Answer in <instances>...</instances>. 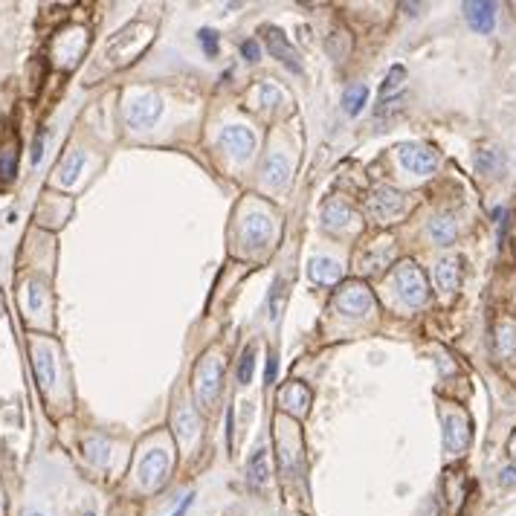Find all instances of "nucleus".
<instances>
[{
  "mask_svg": "<svg viewBox=\"0 0 516 516\" xmlns=\"http://www.w3.org/2000/svg\"><path fill=\"white\" fill-rule=\"evenodd\" d=\"M151 44V26L145 23H131L128 30H122L114 41L107 44V59L114 64H128L136 59L139 50H145Z\"/></svg>",
  "mask_w": 516,
  "mask_h": 516,
  "instance_id": "nucleus-1",
  "label": "nucleus"
},
{
  "mask_svg": "<svg viewBox=\"0 0 516 516\" xmlns=\"http://www.w3.org/2000/svg\"><path fill=\"white\" fill-rule=\"evenodd\" d=\"M395 287L398 296L409 305V308H421V305L429 299V287H426V276L421 273V267L412 261L398 264L395 270Z\"/></svg>",
  "mask_w": 516,
  "mask_h": 516,
  "instance_id": "nucleus-2",
  "label": "nucleus"
},
{
  "mask_svg": "<svg viewBox=\"0 0 516 516\" xmlns=\"http://www.w3.org/2000/svg\"><path fill=\"white\" fill-rule=\"evenodd\" d=\"M220 380H224V362L218 357H203V362L194 371V392H198V403L209 409L220 392Z\"/></svg>",
  "mask_w": 516,
  "mask_h": 516,
  "instance_id": "nucleus-3",
  "label": "nucleus"
},
{
  "mask_svg": "<svg viewBox=\"0 0 516 516\" xmlns=\"http://www.w3.org/2000/svg\"><path fill=\"white\" fill-rule=\"evenodd\" d=\"M403 209H406V198L392 186H378L369 198V212L378 224H392L398 215H403Z\"/></svg>",
  "mask_w": 516,
  "mask_h": 516,
  "instance_id": "nucleus-4",
  "label": "nucleus"
},
{
  "mask_svg": "<svg viewBox=\"0 0 516 516\" xmlns=\"http://www.w3.org/2000/svg\"><path fill=\"white\" fill-rule=\"evenodd\" d=\"M333 305H337V311L345 313V316H366L374 308V296L362 282H351L337 293Z\"/></svg>",
  "mask_w": 516,
  "mask_h": 516,
  "instance_id": "nucleus-5",
  "label": "nucleus"
},
{
  "mask_svg": "<svg viewBox=\"0 0 516 516\" xmlns=\"http://www.w3.org/2000/svg\"><path fill=\"white\" fill-rule=\"evenodd\" d=\"M400 165L406 172L417 174V177H426V174H432L438 169V154L429 145L406 143V145H400Z\"/></svg>",
  "mask_w": 516,
  "mask_h": 516,
  "instance_id": "nucleus-6",
  "label": "nucleus"
},
{
  "mask_svg": "<svg viewBox=\"0 0 516 516\" xmlns=\"http://www.w3.org/2000/svg\"><path fill=\"white\" fill-rule=\"evenodd\" d=\"M165 473H169V458L163 450H151L143 455V462L136 467V482L143 491H157L165 482Z\"/></svg>",
  "mask_w": 516,
  "mask_h": 516,
  "instance_id": "nucleus-7",
  "label": "nucleus"
},
{
  "mask_svg": "<svg viewBox=\"0 0 516 516\" xmlns=\"http://www.w3.org/2000/svg\"><path fill=\"white\" fill-rule=\"evenodd\" d=\"M264 44H267V50L273 52V59H278L287 70H293V73H302L299 52L287 41V35L282 30H276V26H264Z\"/></svg>",
  "mask_w": 516,
  "mask_h": 516,
  "instance_id": "nucleus-8",
  "label": "nucleus"
},
{
  "mask_svg": "<svg viewBox=\"0 0 516 516\" xmlns=\"http://www.w3.org/2000/svg\"><path fill=\"white\" fill-rule=\"evenodd\" d=\"M220 145H224L232 157H238L241 163H247L253 157V148H256V136L249 128L244 125H229V128L220 131Z\"/></svg>",
  "mask_w": 516,
  "mask_h": 516,
  "instance_id": "nucleus-9",
  "label": "nucleus"
},
{
  "mask_svg": "<svg viewBox=\"0 0 516 516\" xmlns=\"http://www.w3.org/2000/svg\"><path fill=\"white\" fill-rule=\"evenodd\" d=\"M163 114V102L160 96L154 93H145V96H136L134 105L128 107V125L131 128H151Z\"/></svg>",
  "mask_w": 516,
  "mask_h": 516,
  "instance_id": "nucleus-10",
  "label": "nucleus"
},
{
  "mask_svg": "<svg viewBox=\"0 0 516 516\" xmlns=\"http://www.w3.org/2000/svg\"><path fill=\"white\" fill-rule=\"evenodd\" d=\"M470 444V424L464 415H447L444 417V450L450 455L464 453Z\"/></svg>",
  "mask_w": 516,
  "mask_h": 516,
  "instance_id": "nucleus-11",
  "label": "nucleus"
},
{
  "mask_svg": "<svg viewBox=\"0 0 516 516\" xmlns=\"http://www.w3.org/2000/svg\"><path fill=\"white\" fill-rule=\"evenodd\" d=\"M278 406L285 412H290L293 417H302L311 406V392L305 383H287L282 392H278Z\"/></svg>",
  "mask_w": 516,
  "mask_h": 516,
  "instance_id": "nucleus-12",
  "label": "nucleus"
},
{
  "mask_svg": "<svg viewBox=\"0 0 516 516\" xmlns=\"http://www.w3.org/2000/svg\"><path fill=\"white\" fill-rule=\"evenodd\" d=\"M464 18L476 32L487 35L496 26V6L484 3V0H473V3H464Z\"/></svg>",
  "mask_w": 516,
  "mask_h": 516,
  "instance_id": "nucleus-13",
  "label": "nucleus"
},
{
  "mask_svg": "<svg viewBox=\"0 0 516 516\" xmlns=\"http://www.w3.org/2000/svg\"><path fill=\"white\" fill-rule=\"evenodd\" d=\"M273 238V220L267 215H249L244 220V241L249 247H267Z\"/></svg>",
  "mask_w": 516,
  "mask_h": 516,
  "instance_id": "nucleus-14",
  "label": "nucleus"
},
{
  "mask_svg": "<svg viewBox=\"0 0 516 516\" xmlns=\"http://www.w3.org/2000/svg\"><path fill=\"white\" fill-rule=\"evenodd\" d=\"M351 220H354V212L348 209V203H342V200H328V203L322 206V224H325L328 229L342 232V229L351 227Z\"/></svg>",
  "mask_w": 516,
  "mask_h": 516,
  "instance_id": "nucleus-15",
  "label": "nucleus"
},
{
  "mask_svg": "<svg viewBox=\"0 0 516 516\" xmlns=\"http://www.w3.org/2000/svg\"><path fill=\"white\" fill-rule=\"evenodd\" d=\"M403 81H406V70H403L400 64L398 67H392L386 73V81L380 85V105H378V114L383 116L386 114V107H389V102H398V93H400V87H403Z\"/></svg>",
  "mask_w": 516,
  "mask_h": 516,
  "instance_id": "nucleus-16",
  "label": "nucleus"
},
{
  "mask_svg": "<svg viewBox=\"0 0 516 516\" xmlns=\"http://www.w3.org/2000/svg\"><path fill=\"white\" fill-rule=\"evenodd\" d=\"M308 276H311V282L328 287L342 278V267H340V261H333V258H313L308 267Z\"/></svg>",
  "mask_w": 516,
  "mask_h": 516,
  "instance_id": "nucleus-17",
  "label": "nucleus"
},
{
  "mask_svg": "<svg viewBox=\"0 0 516 516\" xmlns=\"http://www.w3.org/2000/svg\"><path fill=\"white\" fill-rule=\"evenodd\" d=\"M32 369H35V378L41 386H52L55 383V360H52V351L44 345H35L32 348Z\"/></svg>",
  "mask_w": 516,
  "mask_h": 516,
  "instance_id": "nucleus-18",
  "label": "nucleus"
},
{
  "mask_svg": "<svg viewBox=\"0 0 516 516\" xmlns=\"http://www.w3.org/2000/svg\"><path fill=\"white\" fill-rule=\"evenodd\" d=\"M247 476H249V484L253 487H264L270 479V464H267V450L258 447L249 458V467H247Z\"/></svg>",
  "mask_w": 516,
  "mask_h": 516,
  "instance_id": "nucleus-19",
  "label": "nucleus"
},
{
  "mask_svg": "<svg viewBox=\"0 0 516 516\" xmlns=\"http://www.w3.org/2000/svg\"><path fill=\"white\" fill-rule=\"evenodd\" d=\"M458 282H462V270H458V261L455 258H444L438 261V267H435V285L441 290H455Z\"/></svg>",
  "mask_w": 516,
  "mask_h": 516,
  "instance_id": "nucleus-20",
  "label": "nucleus"
},
{
  "mask_svg": "<svg viewBox=\"0 0 516 516\" xmlns=\"http://www.w3.org/2000/svg\"><path fill=\"white\" fill-rule=\"evenodd\" d=\"M287 174H290V165L282 154H270L267 163H264V177H267L270 186H285L287 183Z\"/></svg>",
  "mask_w": 516,
  "mask_h": 516,
  "instance_id": "nucleus-21",
  "label": "nucleus"
},
{
  "mask_svg": "<svg viewBox=\"0 0 516 516\" xmlns=\"http://www.w3.org/2000/svg\"><path fill=\"white\" fill-rule=\"evenodd\" d=\"M496 351L502 357H513V351H516V325L513 322H502L496 328Z\"/></svg>",
  "mask_w": 516,
  "mask_h": 516,
  "instance_id": "nucleus-22",
  "label": "nucleus"
},
{
  "mask_svg": "<svg viewBox=\"0 0 516 516\" xmlns=\"http://www.w3.org/2000/svg\"><path fill=\"white\" fill-rule=\"evenodd\" d=\"M366 99H369V87L366 85H351V87L345 90V96H342L345 114L348 116H357L360 110H362V105H366Z\"/></svg>",
  "mask_w": 516,
  "mask_h": 516,
  "instance_id": "nucleus-23",
  "label": "nucleus"
},
{
  "mask_svg": "<svg viewBox=\"0 0 516 516\" xmlns=\"http://www.w3.org/2000/svg\"><path fill=\"white\" fill-rule=\"evenodd\" d=\"M81 165H85V154H81V151H76V154H70V157L64 160V165L59 169V183H61V186H73L76 180H79Z\"/></svg>",
  "mask_w": 516,
  "mask_h": 516,
  "instance_id": "nucleus-24",
  "label": "nucleus"
},
{
  "mask_svg": "<svg viewBox=\"0 0 516 516\" xmlns=\"http://www.w3.org/2000/svg\"><path fill=\"white\" fill-rule=\"evenodd\" d=\"M455 220L453 218H435L429 220V235L435 238L438 244H453L455 241Z\"/></svg>",
  "mask_w": 516,
  "mask_h": 516,
  "instance_id": "nucleus-25",
  "label": "nucleus"
},
{
  "mask_svg": "<svg viewBox=\"0 0 516 516\" xmlns=\"http://www.w3.org/2000/svg\"><path fill=\"white\" fill-rule=\"evenodd\" d=\"M174 429H177V441H189L194 432H198V417H194V412L192 409H180L177 412V424H174Z\"/></svg>",
  "mask_w": 516,
  "mask_h": 516,
  "instance_id": "nucleus-26",
  "label": "nucleus"
},
{
  "mask_svg": "<svg viewBox=\"0 0 516 516\" xmlns=\"http://www.w3.org/2000/svg\"><path fill=\"white\" fill-rule=\"evenodd\" d=\"M253 369H256V345H247L241 351V360H238V371H235V378H238L241 386H247L253 380Z\"/></svg>",
  "mask_w": 516,
  "mask_h": 516,
  "instance_id": "nucleus-27",
  "label": "nucleus"
},
{
  "mask_svg": "<svg viewBox=\"0 0 516 516\" xmlns=\"http://www.w3.org/2000/svg\"><path fill=\"white\" fill-rule=\"evenodd\" d=\"M499 165H502V154L499 151H479V157H476V169L482 174H496L499 172Z\"/></svg>",
  "mask_w": 516,
  "mask_h": 516,
  "instance_id": "nucleus-28",
  "label": "nucleus"
},
{
  "mask_svg": "<svg viewBox=\"0 0 516 516\" xmlns=\"http://www.w3.org/2000/svg\"><path fill=\"white\" fill-rule=\"evenodd\" d=\"M85 453H87V458L93 464H105L107 462V441L105 438H90L85 444Z\"/></svg>",
  "mask_w": 516,
  "mask_h": 516,
  "instance_id": "nucleus-29",
  "label": "nucleus"
},
{
  "mask_svg": "<svg viewBox=\"0 0 516 516\" xmlns=\"http://www.w3.org/2000/svg\"><path fill=\"white\" fill-rule=\"evenodd\" d=\"M18 172V151L15 148H6L3 157H0V177L3 180H12Z\"/></svg>",
  "mask_w": 516,
  "mask_h": 516,
  "instance_id": "nucleus-30",
  "label": "nucleus"
},
{
  "mask_svg": "<svg viewBox=\"0 0 516 516\" xmlns=\"http://www.w3.org/2000/svg\"><path fill=\"white\" fill-rule=\"evenodd\" d=\"M282 302H285V285H282V278H276L273 293H270V319L273 322L278 319V313H282Z\"/></svg>",
  "mask_w": 516,
  "mask_h": 516,
  "instance_id": "nucleus-31",
  "label": "nucleus"
},
{
  "mask_svg": "<svg viewBox=\"0 0 516 516\" xmlns=\"http://www.w3.org/2000/svg\"><path fill=\"white\" fill-rule=\"evenodd\" d=\"M200 47H203V52L206 55H218V32H212V30H200Z\"/></svg>",
  "mask_w": 516,
  "mask_h": 516,
  "instance_id": "nucleus-32",
  "label": "nucleus"
},
{
  "mask_svg": "<svg viewBox=\"0 0 516 516\" xmlns=\"http://www.w3.org/2000/svg\"><path fill=\"white\" fill-rule=\"evenodd\" d=\"M241 52H244V59H247V61H256L258 55H261L258 41H244V44H241Z\"/></svg>",
  "mask_w": 516,
  "mask_h": 516,
  "instance_id": "nucleus-33",
  "label": "nucleus"
},
{
  "mask_svg": "<svg viewBox=\"0 0 516 516\" xmlns=\"http://www.w3.org/2000/svg\"><path fill=\"white\" fill-rule=\"evenodd\" d=\"M41 157H44V134H38L32 143V163H41Z\"/></svg>",
  "mask_w": 516,
  "mask_h": 516,
  "instance_id": "nucleus-34",
  "label": "nucleus"
},
{
  "mask_svg": "<svg viewBox=\"0 0 516 516\" xmlns=\"http://www.w3.org/2000/svg\"><path fill=\"white\" fill-rule=\"evenodd\" d=\"M499 482H502V484H505V487L516 484V467H505V470H502V476H499Z\"/></svg>",
  "mask_w": 516,
  "mask_h": 516,
  "instance_id": "nucleus-35",
  "label": "nucleus"
},
{
  "mask_svg": "<svg viewBox=\"0 0 516 516\" xmlns=\"http://www.w3.org/2000/svg\"><path fill=\"white\" fill-rule=\"evenodd\" d=\"M264 378H267V383H273V380H276V354H270V357H267V374H264Z\"/></svg>",
  "mask_w": 516,
  "mask_h": 516,
  "instance_id": "nucleus-36",
  "label": "nucleus"
},
{
  "mask_svg": "<svg viewBox=\"0 0 516 516\" xmlns=\"http://www.w3.org/2000/svg\"><path fill=\"white\" fill-rule=\"evenodd\" d=\"M30 305H32V311L41 308V287H38V285H32V302H30Z\"/></svg>",
  "mask_w": 516,
  "mask_h": 516,
  "instance_id": "nucleus-37",
  "label": "nucleus"
},
{
  "mask_svg": "<svg viewBox=\"0 0 516 516\" xmlns=\"http://www.w3.org/2000/svg\"><path fill=\"white\" fill-rule=\"evenodd\" d=\"M192 499H194V496H192V493H189V496H186V499H183V505H180V508H177V510H174V516H183V513H186V510H189V505H192Z\"/></svg>",
  "mask_w": 516,
  "mask_h": 516,
  "instance_id": "nucleus-38",
  "label": "nucleus"
},
{
  "mask_svg": "<svg viewBox=\"0 0 516 516\" xmlns=\"http://www.w3.org/2000/svg\"><path fill=\"white\" fill-rule=\"evenodd\" d=\"M32 516H38V513H32Z\"/></svg>",
  "mask_w": 516,
  "mask_h": 516,
  "instance_id": "nucleus-39",
  "label": "nucleus"
}]
</instances>
